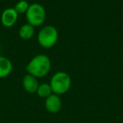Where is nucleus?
Listing matches in <instances>:
<instances>
[{"label":"nucleus","instance_id":"nucleus-1","mask_svg":"<svg viewBox=\"0 0 123 123\" xmlns=\"http://www.w3.org/2000/svg\"><path fill=\"white\" fill-rule=\"evenodd\" d=\"M51 63L48 56L45 55H38L30 60L26 65L28 74L36 78H41L46 76L51 70Z\"/></svg>","mask_w":123,"mask_h":123},{"label":"nucleus","instance_id":"nucleus-2","mask_svg":"<svg viewBox=\"0 0 123 123\" xmlns=\"http://www.w3.org/2000/svg\"><path fill=\"white\" fill-rule=\"evenodd\" d=\"M49 85L51 86L53 94L59 96V95L65 94L70 90L72 80H71L70 75L67 73L59 71L53 74Z\"/></svg>","mask_w":123,"mask_h":123},{"label":"nucleus","instance_id":"nucleus-3","mask_svg":"<svg viewBox=\"0 0 123 123\" xmlns=\"http://www.w3.org/2000/svg\"><path fill=\"white\" fill-rule=\"evenodd\" d=\"M38 43L43 48L50 49L57 44L58 39V31L54 26L47 25L40 30L37 36Z\"/></svg>","mask_w":123,"mask_h":123},{"label":"nucleus","instance_id":"nucleus-4","mask_svg":"<svg viewBox=\"0 0 123 123\" xmlns=\"http://www.w3.org/2000/svg\"><path fill=\"white\" fill-rule=\"evenodd\" d=\"M26 19L29 25L33 27L41 26L46 19V10L41 4L37 3H31L29 6L27 12L25 13Z\"/></svg>","mask_w":123,"mask_h":123},{"label":"nucleus","instance_id":"nucleus-5","mask_svg":"<svg viewBox=\"0 0 123 123\" xmlns=\"http://www.w3.org/2000/svg\"><path fill=\"white\" fill-rule=\"evenodd\" d=\"M18 13L14 8H6L3 11L1 14V23L4 27L10 28L14 25L18 19Z\"/></svg>","mask_w":123,"mask_h":123},{"label":"nucleus","instance_id":"nucleus-6","mask_svg":"<svg viewBox=\"0 0 123 123\" xmlns=\"http://www.w3.org/2000/svg\"><path fill=\"white\" fill-rule=\"evenodd\" d=\"M62 100L59 96L56 94H51L46 99L45 107L50 113H58L62 109Z\"/></svg>","mask_w":123,"mask_h":123},{"label":"nucleus","instance_id":"nucleus-7","mask_svg":"<svg viewBox=\"0 0 123 123\" xmlns=\"http://www.w3.org/2000/svg\"><path fill=\"white\" fill-rule=\"evenodd\" d=\"M22 84H23V87L25 91L29 93L36 92L38 86H39L37 78H36L35 76L31 75L30 74H27L24 76Z\"/></svg>","mask_w":123,"mask_h":123},{"label":"nucleus","instance_id":"nucleus-8","mask_svg":"<svg viewBox=\"0 0 123 123\" xmlns=\"http://www.w3.org/2000/svg\"><path fill=\"white\" fill-rule=\"evenodd\" d=\"M13 65L8 58L0 56V79L5 78L12 72Z\"/></svg>","mask_w":123,"mask_h":123},{"label":"nucleus","instance_id":"nucleus-9","mask_svg":"<svg viewBox=\"0 0 123 123\" xmlns=\"http://www.w3.org/2000/svg\"><path fill=\"white\" fill-rule=\"evenodd\" d=\"M35 33L34 27L32 25H29V24H25V25H22L20 28L19 30V35L24 40H29L33 37Z\"/></svg>","mask_w":123,"mask_h":123},{"label":"nucleus","instance_id":"nucleus-10","mask_svg":"<svg viewBox=\"0 0 123 123\" xmlns=\"http://www.w3.org/2000/svg\"><path fill=\"white\" fill-rule=\"evenodd\" d=\"M36 93L39 96V97L46 99L48 96L52 94V91H51V88L49 84L44 83V84L39 85L37 91H36Z\"/></svg>","mask_w":123,"mask_h":123},{"label":"nucleus","instance_id":"nucleus-11","mask_svg":"<svg viewBox=\"0 0 123 123\" xmlns=\"http://www.w3.org/2000/svg\"><path fill=\"white\" fill-rule=\"evenodd\" d=\"M30 4L28 3V2L25 0H20L18 3H16L14 6V10L18 13V14H22V13H25L27 12L29 8Z\"/></svg>","mask_w":123,"mask_h":123}]
</instances>
